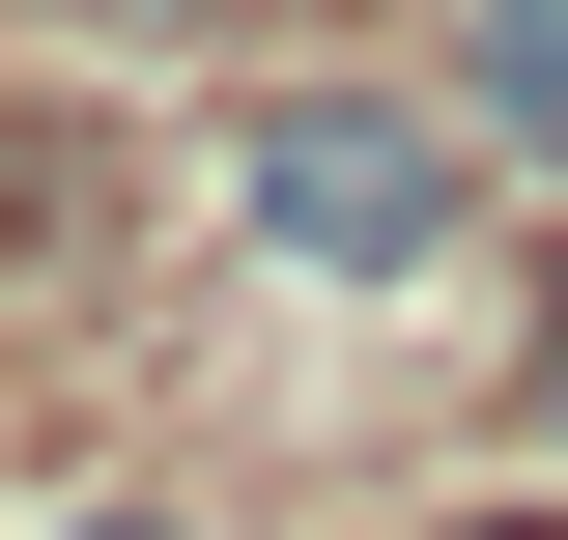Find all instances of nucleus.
Instances as JSON below:
<instances>
[{
  "label": "nucleus",
  "instance_id": "nucleus-1",
  "mask_svg": "<svg viewBox=\"0 0 568 540\" xmlns=\"http://www.w3.org/2000/svg\"><path fill=\"white\" fill-rule=\"evenodd\" d=\"M227 228H256L284 284H455V257L511 228V171H484V114H455V86L313 58V86H256V114H227Z\"/></svg>",
  "mask_w": 568,
  "mask_h": 540
},
{
  "label": "nucleus",
  "instance_id": "nucleus-2",
  "mask_svg": "<svg viewBox=\"0 0 568 540\" xmlns=\"http://www.w3.org/2000/svg\"><path fill=\"white\" fill-rule=\"evenodd\" d=\"M426 86L484 114V171H511V200H568V0H455V58H426Z\"/></svg>",
  "mask_w": 568,
  "mask_h": 540
},
{
  "label": "nucleus",
  "instance_id": "nucleus-3",
  "mask_svg": "<svg viewBox=\"0 0 568 540\" xmlns=\"http://www.w3.org/2000/svg\"><path fill=\"white\" fill-rule=\"evenodd\" d=\"M29 540H227V512H171V483H85V512H29Z\"/></svg>",
  "mask_w": 568,
  "mask_h": 540
},
{
  "label": "nucleus",
  "instance_id": "nucleus-4",
  "mask_svg": "<svg viewBox=\"0 0 568 540\" xmlns=\"http://www.w3.org/2000/svg\"><path fill=\"white\" fill-rule=\"evenodd\" d=\"M29 29H114V58H142V29H227V0H29Z\"/></svg>",
  "mask_w": 568,
  "mask_h": 540
},
{
  "label": "nucleus",
  "instance_id": "nucleus-5",
  "mask_svg": "<svg viewBox=\"0 0 568 540\" xmlns=\"http://www.w3.org/2000/svg\"><path fill=\"white\" fill-rule=\"evenodd\" d=\"M455 540H568V512H455Z\"/></svg>",
  "mask_w": 568,
  "mask_h": 540
}]
</instances>
